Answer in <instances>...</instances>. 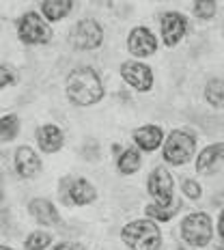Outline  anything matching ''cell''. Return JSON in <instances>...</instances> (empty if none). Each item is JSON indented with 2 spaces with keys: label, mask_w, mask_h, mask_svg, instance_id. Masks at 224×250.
Returning <instances> with one entry per match:
<instances>
[{
  "label": "cell",
  "mask_w": 224,
  "mask_h": 250,
  "mask_svg": "<svg viewBox=\"0 0 224 250\" xmlns=\"http://www.w3.org/2000/svg\"><path fill=\"white\" fill-rule=\"evenodd\" d=\"M65 93L74 106H95L103 100V82L93 67H78L67 76Z\"/></svg>",
  "instance_id": "cell-1"
},
{
  "label": "cell",
  "mask_w": 224,
  "mask_h": 250,
  "mask_svg": "<svg viewBox=\"0 0 224 250\" xmlns=\"http://www.w3.org/2000/svg\"><path fill=\"white\" fill-rule=\"evenodd\" d=\"M121 239L129 250H160L162 248V231L149 218L127 222L121 229Z\"/></svg>",
  "instance_id": "cell-2"
},
{
  "label": "cell",
  "mask_w": 224,
  "mask_h": 250,
  "mask_svg": "<svg viewBox=\"0 0 224 250\" xmlns=\"http://www.w3.org/2000/svg\"><path fill=\"white\" fill-rule=\"evenodd\" d=\"M213 237L211 216L205 211H192L181 220V239L192 248H205Z\"/></svg>",
  "instance_id": "cell-3"
},
{
  "label": "cell",
  "mask_w": 224,
  "mask_h": 250,
  "mask_svg": "<svg viewBox=\"0 0 224 250\" xmlns=\"http://www.w3.org/2000/svg\"><path fill=\"white\" fill-rule=\"evenodd\" d=\"M196 151V136L185 129H173V132L166 136L164 140V162L173 164V166H181L185 162H190L192 155Z\"/></svg>",
  "instance_id": "cell-4"
},
{
  "label": "cell",
  "mask_w": 224,
  "mask_h": 250,
  "mask_svg": "<svg viewBox=\"0 0 224 250\" xmlns=\"http://www.w3.org/2000/svg\"><path fill=\"white\" fill-rule=\"evenodd\" d=\"M18 39L24 45H45L52 39L50 24L37 11H26L18 20Z\"/></svg>",
  "instance_id": "cell-5"
},
{
  "label": "cell",
  "mask_w": 224,
  "mask_h": 250,
  "mask_svg": "<svg viewBox=\"0 0 224 250\" xmlns=\"http://www.w3.org/2000/svg\"><path fill=\"white\" fill-rule=\"evenodd\" d=\"M69 43L74 50H97L103 43V28L97 20L84 18L76 22L69 30Z\"/></svg>",
  "instance_id": "cell-6"
},
{
  "label": "cell",
  "mask_w": 224,
  "mask_h": 250,
  "mask_svg": "<svg viewBox=\"0 0 224 250\" xmlns=\"http://www.w3.org/2000/svg\"><path fill=\"white\" fill-rule=\"evenodd\" d=\"M149 194L153 196V201L162 207H170L173 205V192H175V184H173V175L168 173V168L158 166V168L151 170L149 181Z\"/></svg>",
  "instance_id": "cell-7"
},
{
  "label": "cell",
  "mask_w": 224,
  "mask_h": 250,
  "mask_svg": "<svg viewBox=\"0 0 224 250\" xmlns=\"http://www.w3.org/2000/svg\"><path fill=\"white\" fill-rule=\"evenodd\" d=\"M121 78L127 86L138 93H147L153 88V69L143 61H127L121 65Z\"/></svg>",
  "instance_id": "cell-8"
},
{
  "label": "cell",
  "mask_w": 224,
  "mask_h": 250,
  "mask_svg": "<svg viewBox=\"0 0 224 250\" xmlns=\"http://www.w3.org/2000/svg\"><path fill=\"white\" fill-rule=\"evenodd\" d=\"M62 199L74 205H91L97 199V190L86 177H65L62 179Z\"/></svg>",
  "instance_id": "cell-9"
},
{
  "label": "cell",
  "mask_w": 224,
  "mask_h": 250,
  "mask_svg": "<svg viewBox=\"0 0 224 250\" xmlns=\"http://www.w3.org/2000/svg\"><path fill=\"white\" fill-rule=\"evenodd\" d=\"M127 50L136 59H147L158 50V37L151 33L147 26H136L127 35Z\"/></svg>",
  "instance_id": "cell-10"
},
{
  "label": "cell",
  "mask_w": 224,
  "mask_h": 250,
  "mask_svg": "<svg viewBox=\"0 0 224 250\" xmlns=\"http://www.w3.org/2000/svg\"><path fill=\"white\" fill-rule=\"evenodd\" d=\"M160 28H162V41H164V45H166V48H175V45L181 43V39L185 37V33H187V20L179 11H166L162 15Z\"/></svg>",
  "instance_id": "cell-11"
},
{
  "label": "cell",
  "mask_w": 224,
  "mask_h": 250,
  "mask_svg": "<svg viewBox=\"0 0 224 250\" xmlns=\"http://www.w3.org/2000/svg\"><path fill=\"white\" fill-rule=\"evenodd\" d=\"M13 164H15V170H18V175L22 177V179H35V177L41 173L39 153L33 147H28V145L18 147V151H15V155H13Z\"/></svg>",
  "instance_id": "cell-12"
},
{
  "label": "cell",
  "mask_w": 224,
  "mask_h": 250,
  "mask_svg": "<svg viewBox=\"0 0 224 250\" xmlns=\"http://www.w3.org/2000/svg\"><path fill=\"white\" fill-rule=\"evenodd\" d=\"M132 138H134V145H136L138 151H147V153H149V151H155V149L162 147L164 129L160 127V125H153V123L140 125V127L134 129Z\"/></svg>",
  "instance_id": "cell-13"
},
{
  "label": "cell",
  "mask_w": 224,
  "mask_h": 250,
  "mask_svg": "<svg viewBox=\"0 0 224 250\" xmlns=\"http://www.w3.org/2000/svg\"><path fill=\"white\" fill-rule=\"evenodd\" d=\"M35 136H37V145L43 153H56L65 145V132L54 123H45L41 127H37Z\"/></svg>",
  "instance_id": "cell-14"
},
{
  "label": "cell",
  "mask_w": 224,
  "mask_h": 250,
  "mask_svg": "<svg viewBox=\"0 0 224 250\" xmlns=\"http://www.w3.org/2000/svg\"><path fill=\"white\" fill-rule=\"evenodd\" d=\"M28 213L35 218V222H39L43 227H56L61 222V213L54 207V203L48 199H41V196L28 203Z\"/></svg>",
  "instance_id": "cell-15"
},
{
  "label": "cell",
  "mask_w": 224,
  "mask_h": 250,
  "mask_svg": "<svg viewBox=\"0 0 224 250\" xmlns=\"http://www.w3.org/2000/svg\"><path fill=\"white\" fill-rule=\"evenodd\" d=\"M220 164H224V143H216L205 147L196 158V170L201 175H213Z\"/></svg>",
  "instance_id": "cell-16"
},
{
  "label": "cell",
  "mask_w": 224,
  "mask_h": 250,
  "mask_svg": "<svg viewBox=\"0 0 224 250\" xmlns=\"http://www.w3.org/2000/svg\"><path fill=\"white\" fill-rule=\"evenodd\" d=\"M74 9V2L71 0H45L41 2V18L45 22H61Z\"/></svg>",
  "instance_id": "cell-17"
},
{
  "label": "cell",
  "mask_w": 224,
  "mask_h": 250,
  "mask_svg": "<svg viewBox=\"0 0 224 250\" xmlns=\"http://www.w3.org/2000/svg\"><path fill=\"white\" fill-rule=\"evenodd\" d=\"M140 164H143V158H140V151L136 147H129V149H123L119 153V160H117V168L121 175H134L138 173Z\"/></svg>",
  "instance_id": "cell-18"
},
{
  "label": "cell",
  "mask_w": 224,
  "mask_h": 250,
  "mask_svg": "<svg viewBox=\"0 0 224 250\" xmlns=\"http://www.w3.org/2000/svg\"><path fill=\"white\" fill-rule=\"evenodd\" d=\"M20 134V117L18 114H4L0 117V143H11Z\"/></svg>",
  "instance_id": "cell-19"
},
{
  "label": "cell",
  "mask_w": 224,
  "mask_h": 250,
  "mask_svg": "<svg viewBox=\"0 0 224 250\" xmlns=\"http://www.w3.org/2000/svg\"><path fill=\"white\" fill-rule=\"evenodd\" d=\"M205 100L213 108H224V80L222 78H213L205 86Z\"/></svg>",
  "instance_id": "cell-20"
},
{
  "label": "cell",
  "mask_w": 224,
  "mask_h": 250,
  "mask_svg": "<svg viewBox=\"0 0 224 250\" xmlns=\"http://www.w3.org/2000/svg\"><path fill=\"white\" fill-rule=\"evenodd\" d=\"M181 207V203H177L175 207H162L158 203H151V205L144 207V213H147L149 220H158V222H168L173 220V216L177 213V209Z\"/></svg>",
  "instance_id": "cell-21"
},
{
  "label": "cell",
  "mask_w": 224,
  "mask_h": 250,
  "mask_svg": "<svg viewBox=\"0 0 224 250\" xmlns=\"http://www.w3.org/2000/svg\"><path fill=\"white\" fill-rule=\"evenodd\" d=\"M52 244V235L48 231H33L24 242L26 250H45Z\"/></svg>",
  "instance_id": "cell-22"
},
{
  "label": "cell",
  "mask_w": 224,
  "mask_h": 250,
  "mask_svg": "<svg viewBox=\"0 0 224 250\" xmlns=\"http://www.w3.org/2000/svg\"><path fill=\"white\" fill-rule=\"evenodd\" d=\"M192 11L199 20H211L218 11V4L213 0H199V2L192 4Z\"/></svg>",
  "instance_id": "cell-23"
},
{
  "label": "cell",
  "mask_w": 224,
  "mask_h": 250,
  "mask_svg": "<svg viewBox=\"0 0 224 250\" xmlns=\"http://www.w3.org/2000/svg\"><path fill=\"white\" fill-rule=\"evenodd\" d=\"M181 192H183V194H185L190 201H199L201 196H203V188H201V184H199L196 179H190V177L181 181Z\"/></svg>",
  "instance_id": "cell-24"
},
{
  "label": "cell",
  "mask_w": 224,
  "mask_h": 250,
  "mask_svg": "<svg viewBox=\"0 0 224 250\" xmlns=\"http://www.w3.org/2000/svg\"><path fill=\"white\" fill-rule=\"evenodd\" d=\"M13 80H15L13 71L9 69V67L0 65V88H2V86H7V84H13Z\"/></svg>",
  "instance_id": "cell-25"
},
{
  "label": "cell",
  "mask_w": 224,
  "mask_h": 250,
  "mask_svg": "<svg viewBox=\"0 0 224 250\" xmlns=\"http://www.w3.org/2000/svg\"><path fill=\"white\" fill-rule=\"evenodd\" d=\"M54 250H84V246L78 242H61L54 246Z\"/></svg>",
  "instance_id": "cell-26"
},
{
  "label": "cell",
  "mask_w": 224,
  "mask_h": 250,
  "mask_svg": "<svg viewBox=\"0 0 224 250\" xmlns=\"http://www.w3.org/2000/svg\"><path fill=\"white\" fill-rule=\"evenodd\" d=\"M218 235L224 239V207H222L220 216H218Z\"/></svg>",
  "instance_id": "cell-27"
},
{
  "label": "cell",
  "mask_w": 224,
  "mask_h": 250,
  "mask_svg": "<svg viewBox=\"0 0 224 250\" xmlns=\"http://www.w3.org/2000/svg\"><path fill=\"white\" fill-rule=\"evenodd\" d=\"M0 250H13V248H9V246H0Z\"/></svg>",
  "instance_id": "cell-28"
}]
</instances>
